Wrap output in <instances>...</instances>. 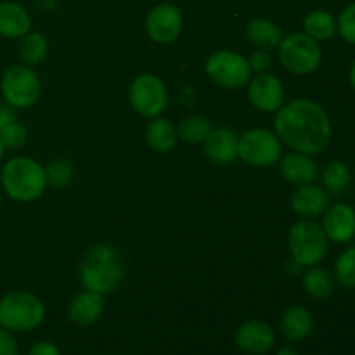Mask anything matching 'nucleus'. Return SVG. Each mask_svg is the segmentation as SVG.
<instances>
[{"mask_svg":"<svg viewBox=\"0 0 355 355\" xmlns=\"http://www.w3.org/2000/svg\"><path fill=\"white\" fill-rule=\"evenodd\" d=\"M274 128L281 142L297 153L318 155L331 141V121L324 107L311 99H295L276 111Z\"/></svg>","mask_w":355,"mask_h":355,"instance_id":"obj_1","label":"nucleus"},{"mask_svg":"<svg viewBox=\"0 0 355 355\" xmlns=\"http://www.w3.org/2000/svg\"><path fill=\"white\" fill-rule=\"evenodd\" d=\"M123 276L125 269L120 253L110 245L90 248L80 263V281L85 290L94 293H111L120 286Z\"/></svg>","mask_w":355,"mask_h":355,"instance_id":"obj_2","label":"nucleus"},{"mask_svg":"<svg viewBox=\"0 0 355 355\" xmlns=\"http://www.w3.org/2000/svg\"><path fill=\"white\" fill-rule=\"evenodd\" d=\"M0 182L7 196L19 203L38 200L47 187L45 168L35 159L16 156L3 163Z\"/></svg>","mask_w":355,"mask_h":355,"instance_id":"obj_3","label":"nucleus"},{"mask_svg":"<svg viewBox=\"0 0 355 355\" xmlns=\"http://www.w3.org/2000/svg\"><path fill=\"white\" fill-rule=\"evenodd\" d=\"M45 318V307L38 297L28 291H10L0 298V328L12 333L31 331Z\"/></svg>","mask_w":355,"mask_h":355,"instance_id":"obj_4","label":"nucleus"},{"mask_svg":"<svg viewBox=\"0 0 355 355\" xmlns=\"http://www.w3.org/2000/svg\"><path fill=\"white\" fill-rule=\"evenodd\" d=\"M288 246L295 262L302 267L319 266L326 259L329 239L321 225L312 218H304L293 224L288 236Z\"/></svg>","mask_w":355,"mask_h":355,"instance_id":"obj_5","label":"nucleus"},{"mask_svg":"<svg viewBox=\"0 0 355 355\" xmlns=\"http://www.w3.org/2000/svg\"><path fill=\"white\" fill-rule=\"evenodd\" d=\"M277 49L281 64L293 75H311L322 62L321 45L307 33H290L283 37Z\"/></svg>","mask_w":355,"mask_h":355,"instance_id":"obj_6","label":"nucleus"},{"mask_svg":"<svg viewBox=\"0 0 355 355\" xmlns=\"http://www.w3.org/2000/svg\"><path fill=\"white\" fill-rule=\"evenodd\" d=\"M0 92L10 107L28 110L40 99L42 83L37 71L26 64L10 66L0 80Z\"/></svg>","mask_w":355,"mask_h":355,"instance_id":"obj_7","label":"nucleus"},{"mask_svg":"<svg viewBox=\"0 0 355 355\" xmlns=\"http://www.w3.org/2000/svg\"><path fill=\"white\" fill-rule=\"evenodd\" d=\"M283 156L279 137L267 128H252L238 139V158L252 166H270Z\"/></svg>","mask_w":355,"mask_h":355,"instance_id":"obj_8","label":"nucleus"},{"mask_svg":"<svg viewBox=\"0 0 355 355\" xmlns=\"http://www.w3.org/2000/svg\"><path fill=\"white\" fill-rule=\"evenodd\" d=\"M207 75L224 89H239L252 80L248 59L234 51H218L208 58Z\"/></svg>","mask_w":355,"mask_h":355,"instance_id":"obj_9","label":"nucleus"},{"mask_svg":"<svg viewBox=\"0 0 355 355\" xmlns=\"http://www.w3.org/2000/svg\"><path fill=\"white\" fill-rule=\"evenodd\" d=\"M130 104L141 116L156 118L166 110L168 90L156 75H141L132 82L128 90Z\"/></svg>","mask_w":355,"mask_h":355,"instance_id":"obj_10","label":"nucleus"},{"mask_svg":"<svg viewBox=\"0 0 355 355\" xmlns=\"http://www.w3.org/2000/svg\"><path fill=\"white\" fill-rule=\"evenodd\" d=\"M182 14L172 3H159L146 19V31L156 44H172L182 31Z\"/></svg>","mask_w":355,"mask_h":355,"instance_id":"obj_11","label":"nucleus"},{"mask_svg":"<svg viewBox=\"0 0 355 355\" xmlns=\"http://www.w3.org/2000/svg\"><path fill=\"white\" fill-rule=\"evenodd\" d=\"M236 345L239 350L250 355H266L272 350L276 343V333L272 326L260 319L246 321L236 329Z\"/></svg>","mask_w":355,"mask_h":355,"instance_id":"obj_12","label":"nucleus"},{"mask_svg":"<svg viewBox=\"0 0 355 355\" xmlns=\"http://www.w3.org/2000/svg\"><path fill=\"white\" fill-rule=\"evenodd\" d=\"M250 103L263 113H274L284 104V87L277 76L259 73L248 82Z\"/></svg>","mask_w":355,"mask_h":355,"instance_id":"obj_13","label":"nucleus"},{"mask_svg":"<svg viewBox=\"0 0 355 355\" xmlns=\"http://www.w3.org/2000/svg\"><path fill=\"white\" fill-rule=\"evenodd\" d=\"M322 231L333 243H349L355 238V211L345 203H336L322 214Z\"/></svg>","mask_w":355,"mask_h":355,"instance_id":"obj_14","label":"nucleus"},{"mask_svg":"<svg viewBox=\"0 0 355 355\" xmlns=\"http://www.w3.org/2000/svg\"><path fill=\"white\" fill-rule=\"evenodd\" d=\"M329 207V196L322 187L315 184L309 186H298L291 196V208L295 214L302 218H318L321 217Z\"/></svg>","mask_w":355,"mask_h":355,"instance_id":"obj_15","label":"nucleus"},{"mask_svg":"<svg viewBox=\"0 0 355 355\" xmlns=\"http://www.w3.org/2000/svg\"><path fill=\"white\" fill-rule=\"evenodd\" d=\"M203 142L207 158L217 165H227L238 158V135L231 128H214Z\"/></svg>","mask_w":355,"mask_h":355,"instance_id":"obj_16","label":"nucleus"},{"mask_svg":"<svg viewBox=\"0 0 355 355\" xmlns=\"http://www.w3.org/2000/svg\"><path fill=\"white\" fill-rule=\"evenodd\" d=\"M281 173L288 182L295 184V186H309L314 184L319 175L318 165L311 155H304V153H290L286 156H281L279 163Z\"/></svg>","mask_w":355,"mask_h":355,"instance_id":"obj_17","label":"nucleus"},{"mask_svg":"<svg viewBox=\"0 0 355 355\" xmlns=\"http://www.w3.org/2000/svg\"><path fill=\"white\" fill-rule=\"evenodd\" d=\"M104 312V295L94 293L85 290L78 293L68 307V315L73 324L76 326H90L103 315Z\"/></svg>","mask_w":355,"mask_h":355,"instance_id":"obj_18","label":"nucleus"},{"mask_svg":"<svg viewBox=\"0 0 355 355\" xmlns=\"http://www.w3.org/2000/svg\"><path fill=\"white\" fill-rule=\"evenodd\" d=\"M279 329L284 338L290 340V342H302L314 329L312 312L304 305H293L288 311H284L279 322Z\"/></svg>","mask_w":355,"mask_h":355,"instance_id":"obj_19","label":"nucleus"},{"mask_svg":"<svg viewBox=\"0 0 355 355\" xmlns=\"http://www.w3.org/2000/svg\"><path fill=\"white\" fill-rule=\"evenodd\" d=\"M31 30V17L23 6L16 2H0V35L6 38H21Z\"/></svg>","mask_w":355,"mask_h":355,"instance_id":"obj_20","label":"nucleus"},{"mask_svg":"<svg viewBox=\"0 0 355 355\" xmlns=\"http://www.w3.org/2000/svg\"><path fill=\"white\" fill-rule=\"evenodd\" d=\"M246 38L259 51H270L283 40V30L276 23L263 17H255L246 24Z\"/></svg>","mask_w":355,"mask_h":355,"instance_id":"obj_21","label":"nucleus"},{"mask_svg":"<svg viewBox=\"0 0 355 355\" xmlns=\"http://www.w3.org/2000/svg\"><path fill=\"white\" fill-rule=\"evenodd\" d=\"M302 284H304L305 293L311 298H314V300H328L335 293L336 281L335 276L328 269L312 266L305 270L304 277H302Z\"/></svg>","mask_w":355,"mask_h":355,"instance_id":"obj_22","label":"nucleus"},{"mask_svg":"<svg viewBox=\"0 0 355 355\" xmlns=\"http://www.w3.org/2000/svg\"><path fill=\"white\" fill-rule=\"evenodd\" d=\"M146 142L158 153H170L177 144V127L170 120L156 116L146 130Z\"/></svg>","mask_w":355,"mask_h":355,"instance_id":"obj_23","label":"nucleus"},{"mask_svg":"<svg viewBox=\"0 0 355 355\" xmlns=\"http://www.w3.org/2000/svg\"><path fill=\"white\" fill-rule=\"evenodd\" d=\"M304 30L315 42H328L336 35V19L328 10L315 9L305 16Z\"/></svg>","mask_w":355,"mask_h":355,"instance_id":"obj_24","label":"nucleus"},{"mask_svg":"<svg viewBox=\"0 0 355 355\" xmlns=\"http://www.w3.org/2000/svg\"><path fill=\"white\" fill-rule=\"evenodd\" d=\"M211 130L214 127L210 120L200 114H189V116H184L177 125V137L191 144H198V142H203Z\"/></svg>","mask_w":355,"mask_h":355,"instance_id":"obj_25","label":"nucleus"},{"mask_svg":"<svg viewBox=\"0 0 355 355\" xmlns=\"http://www.w3.org/2000/svg\"><path fill=\"white\" fill-rule=\"evenodd\" d=\"M49 44L42 33H26L19 42V58L26 66H37L47 58Z\"/></svg>","mask_w":355,"mask_h":355,"instance_id":"obj_26","label":"nucleus"},{"mask_svg":"<svg viewBox=\"0 0 355 355\" xmlns=\"http://www.w3.org/2000/svg\"><path fill=\"white\" fill-rule=\"evenodd\" d=\"M322 184L329 193H343L350 184V168L347 166V163L340 162V159L329 162L322 170Z\"/></svg>","mask_w":355,"mask_h":355,"instance_id":"obj_27","label":"nucleus"},{"mask_svg":"<svg viewBox=\"0 0 355 355\" xmlns=\"http://www.w3.org/2000/svg\"><path fill=\"white\" fill-rule=\"evenodd\" d=\"M335 281L345 290L355 288V246L343 250L335 262Z\"/></svg>","mask_w":355,"mask_h":355,"instance_id":"obj_28","label":"nucleus"},{"mask_svg":"<svg viewBox=\"0 0 355 355\" xmlns=\"http://www.w3.org/2000/svg\"><path fill=\"white\" fill-rule=\"evenodd\" d=\"M45 177H47V184L61 189L73 180V166L66 159H54L45 166Z\"/></svg>","mask_w":355,"mask_h":355,"instance_id":"obj_29","label":"nucleus"},{"mask_svg":"<svg viewBox=\"0 0 355 355\" xmlns=\"http://www.w3.org/2000/svg\"><path fill=\"white\" fill-rule=\"evenodd\" d=\"M0 141H2L6 149H19L26 144L28 141V130L24 125L14 120L12 123L7 125L2 132H0Z\"/></svg>","mask_w":355,"mask_h":355,"instance_id":"obj_30","label":"nucleus"},{"mask_svg":"<svg viewBox=\"0 0 355 355\" xmlns=\"http://www.w3.org/2000/svg\"><path fill=\"white\" fill-rule=\"evenodd\" d=\"M336 33L347 42L355 45V2L343 7L336 19Z\"/></svg>","mask_w":355,"mask_h":355,"instance_id":"obj_31","label":"nucleus"},{"mask_svg":"<svg viewBox=\"0 0 355 355\" xmlns=\"http://www.w3.org/2000/svg\"><path fill=\"white\" fill-rule=\"evenodd\" d=\"M248 64L252 71L266 73L270 68V64H272V58H270L267 51H257L248 58Z\"/></svg>","mask_w":355,"mask_h":355,"instance_id":"obj_32","label":"nucleus"},{"mask_svg":"<svg viewBox=\"0 0 355 355\" xmlns=\"http://www.w3.org/2000/svg\"><path fill=\"white\" fill-rule=\"evenodd\" d=\"M0 355H19V345L12 331L0 328Z\"/></svg>","mask_w":355,"mask_h":355,"instance_id":"obj_33","label":"nucleus"},{"mask_svg":"<svg viewBox=\"0 0 355 355\" xmlns=\"http://www.w3.org/2000/svg\"><path fill=\"white\" fill-rule=\"evenodd\" d=\"M28 355H61V350L52 342H38L31 347Z\"/></svg>","mask_w":355,"mask_h":355,"instance_id":"obj_34","label":"nucleus"},{"mask_svg":"<svg viewBox=\"0 0 355 355\" xmlns=\"http://www.w3.org/2000/svg\"><path fill=\"white\" fill-rule=\"evenodd\" d=\"M16 120V113H14V107H10L9 104H0V132L7 127L9 123Z\"/></svg>","mask_w":355,"mask_h":355,"instance_id":"obj_35","label":"nucleus"},{"mask_svg":"<svg viewBox=\"0 0 355 355\" xmlns=\"http://www.w3.org/2000/svg\"><path fill=\"white\" fill-rule=\"evenodd\" d=\"M276 355H298V352L293 349V347H281V349L276 352Z\"/></svg>","mask_w":355,"mask_h":355,"instance_id":"obj_36","label":"nucleus"},{"mask_svg":"<svg viewBox=\"0 0 355 355\" xmlns=\"http://www.w3.org/2000/svg\"><path fill=\"white\" fill-rule=\"evenodd\" d=\"M349 80H350V85H352V89L355 90V61L352 62V66H350V73H349Z\"/></svg>","mask_w":355,"mask_h":355,"instance_id":"obj_37","label":"nucleus"},{"mask_svg":"<svg viewBox=\"0 0 355 355\" xmlns=\"http://www.w3.org/2000/svg\"><path fill=\"white\" fill-rule=\"evenodd\" d=\"M3 155H6V148H3L2 141H0V163H2V159H3Z\"/></svg>","mask_w":355,"mask_h":355,"instance_id":"obj_38","label":"nucleus"},{"mask_svg":"<svg viewBox=\"0 0 355 355\" xmlns=\"http://www.w3.org/2000/svg\"><path fill=\"white\" fill-rule=\"evenodd\" d=\"M0 205H2V193H0Z\"/></svg>","mask_w":355,"mask_h":355,"instance_id":"obj_39","label":"nucleus"},{"mask_svg":"<svg viewBox=\"0 0 355 355\" xmlns=\"http://www.w3.org/2000/svg\"><path fill=\"white\" fill-rule=\"evenodd\" d=\"M354 211H355V207H354Z\"/></svg>","mask_w":355,"mask_h":355,"instance_id":"obj_40","label":"nucleus"}]
</instances>
